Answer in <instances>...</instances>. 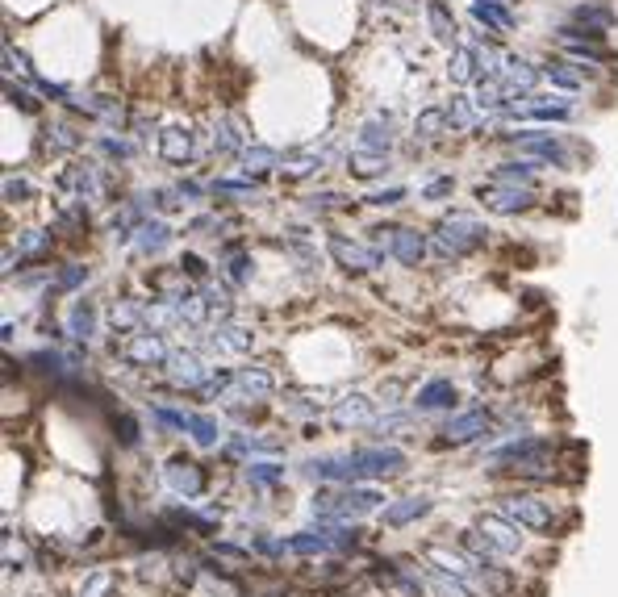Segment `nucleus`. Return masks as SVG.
I'll list each match as a JSON object with an SVG mask.
<instances>
[{"label": "nucleus", "mask_w": 618, "mask_h": 597, "mask_svg": "<svg viewBox=\"0 0 618 597\" xmlns=\"http://www.w3.org/2000/svg\"><path fill=\"white\" fill-rule=\"evenodd\" d=\"M326 543H330L326 535H297V539H289V547H293V552H322Z\"/></svg>", "instance_id": "nucleus-4"}, {"label": "nucleus", "mask_w": 618, "mask_h": 597, "mask_svg": "<svg viewBox=\"0 0 618 597\" xmlns=\"http://www.w3.org/2000/svg\"><path fill=\"white\" fill-rule=\"evenodd\" d=\"M506 514L514 522H522V527H531V531H552V506H548V501L514 497V501H506Z\"/></svg>", "instance_id": "nucleus-1"}, {"label": "nucleus", "mask_w": 618, "mask_h": 597, "mask_svg": "<svg viewBox=\"0 0 618 597\" xmlns=\"http://www.w3.org/2000/svg\"><path fill=\"white\" fill-rule=\"evenodd\" d=\"M426 510H431V501H422V497H410L406 506H393V510H385V522H389V527H401V522H410V518L426 514Z\"/></svg>", "instance_id": "nucleus-3"}, {"label": "nucleus", "mask_w": 618, "mask_h": 597, "mask_svg": "<svg viewBox=\"0 0 618 597\" xmlns=\"http://www.w3.org/2000/svg\"><path fill=\"white\" fill-rule=\"evenodd\" d=\"M481 531H485V547H493V552H518V535L506 527V522H497V518H485L481 522Z\"/></svg>", "instance_id": "nucleus-2"}]
</instances>
